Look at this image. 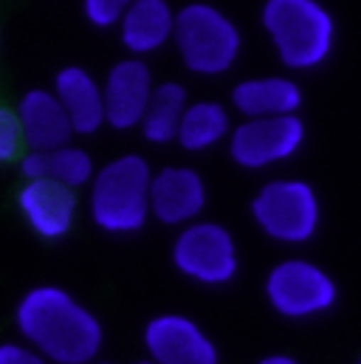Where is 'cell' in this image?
<instances>
[{"label": "cell", "instance_id": "4", "mask_svg": "<svg viewBox=\"0 0 361 364\" xmlns=\"http://www.w3.org/2000/svg\"><path fill=\"white\" fill-rule=\"evenodd\" d=\"M180 63L198 77H220L235 68L243 34L237 23L212 3H186L176 17V37Z\"/></svg>", "mask_w": 361, "mask_h": 364}, {"label": "cell", "instance_id": "1", "mask_svg": "<svg viewBox=\"0 0 361 364\" xmlns=\"http://www.w3.org/2000/svg\"><path fill=\"white\" fill-rule=\"evenodd\" d=\"M14 325L26 342L57 364H85L104 345L96 314L60 285L28 288L14 308Z\"/></svg>", "mask_w": 361, "mask_h": 364}, {"label": "cell", "instance_id": "16", "mask_svg": "<svg viewBox=\"0 0 361 364\" xmlns=\"http://www.w3.org/2000/svg\"><path fill=\"white\" fill-rule=\"evenodd\" d=\"M302 88L296 80L274 74V77H252L232 88V107L249 116H285L299 113L302 107Z\"/></svg>", "mask_w": 361, "mask_h": 364}, {"label": "cell", "instance_id": "3", "mask_svg": "<svg viewBox=\"0 0 361 364\" xmlns=\"http://www.w3.org/2000/svg\"><path fill=\"white\" fill-rule=\"evenodd\" d=\"M153 170L141 156H119L96 170L90 181V220L107 235L144 229L150 209Z\"/></svg>", "mask_w": 361, "mask_h": 364}, {"label": "cell", "instance_id": "7", "mask_svg": "<svg viewBox=\"0 0 361 364\" xmlns=\"http://www.w3.org/2000/svg\"><path fill=\"white\" fill-rule=\"evenodd\" d=\"M173 266L198 285L206 288L229 285L240 272L237 240L220 223L192 220L180 229L173 243Z\"/></svg>", "mask_w": 361, "mask_h": 364}, {"label": "cell", "instance_id": "6", "mask_svg": "<svg viewBox=\"0 0 361 364\" xmlns=\"http://www.w3.org/2000/svg\"><path fill=\"white\" fill-rule=\"evenodd\" d=\"M266 299L271 311L282 319H316L333 311L339 302V285L313 260L305 257H285L271 266L266 277Z\"/></svg>", "mask_w": 361, "mask_h": 364}, {"label": "cell", "instance_id": "21", "mask_svg": "<svg viewBox=\"0 0 361 364\" xmlns=\"http://www.w3.org/2000/svg\"><path fill=\"white\" fill-rule=\"evenodd\" d=\"M23 124L17 110L0 105V161H11L23 147Z\"/></svg>", "mask_w": 361, "mask_h": 364}, {"label": "cell", "instance_id": "5", "mask_svg": "<svg viewBox=\"0 0 361 364\" xmlns=\"http://www.w3.org/2000/svg\"><path fill=\"white\" fill-rule=\"evenodd\" d=\"M252 218L271 240L282 246H302L319 232L322 203L308 181L274 178L263 183L252 198Z\"/></svg>", "mask_w": 361, "mask_h": 364}, {"label": "cell", "instance_id": "15", "mask_svg": "<svg viewBox=\"0 0 361 364\" xmlns=\"http://www.w3.org/2000/svg\"><path fill=\"white\" fill-rule=\"evenodd\" d=\"M54 93L65 105L77 136H93L102 124H107L104 113V85L93 80L88 68L65 65L54 77Z\"/></svg>", "mask_w": 361, "mask_h": 364}, {"label": "cell", "instance_id": "11", "mask_svg": "<svg viewBox=\"0 0 361 364\" xmlns=\"http://www.w3.org/2000/svg\"><path fill=\"white\" fill-rule=\"evenodd\" d=\"M17 206L43 240H63L77 220V189L54 178H34L17 192Z\"/></svg>", "mask_w": 361, "mask_h": 364}, {"label": "cell", "instance_id": "10", "mask_svg": "<svg viewBox=\"0 0 361 364\" xmlns=\"http://www.w3.org/2000/svg\"><path fill=\"white\" fill-rule=\"evenodd\" d=\"M156 82L153 71L141 57L116 63L104 80V113L113 130H136L147 113Z\"/></svg>", "mask_w": 361, "mask_h": 364}, {"label": "cell", "instance_id": "23", "mask_svg": "<svg viewBox=\"0 0 361 364\" xmlns=\"http://www.w3.org/2000/svg\"><path fill=\"white\" fill-rule=\"evenodd\" d=\"M20 173H23V178H28V181H34V178H48V150H31L28 156H23Z\"/></svg>", "mask_w": 361, "mask_h": 364}, {"label": "cell", "instance_id": "24", "mask_svg": "<svg viewBox=\"0 0 361 364\" xmlns=\"http://www.w3.org/2000/svg\"><path fill=\"white\" fill-rule=\"evenodd\" d=\"M263 364H296V359L291 353H269L266 359H260Z\"/></svg>", "mask_w": 361, "mask_h": 364}, {"label": "cell", "instance_id": "13", "mask_svg": "<svg viewBox=\"0 0 361 364\" xmlns=\"http://www.w3.org/2000/svg\"><path fill=\"white\" fill-rule=\"evenodd\" d=\"M17 116L23 124V139L31 150H57L77 136L71 116L60 96L45 88H31L20 96Z\"/></svg>", "mask_w": 361, "mask_h": 364}, {"label": "cell", "instance_id": "19", "mask_svg": "<svg viewBox=\"0 0 361 364\" xmlns=\"http://www.w3.org/2000/svg\"><path fill=\"white\" fill-rule=\"evenodd\" d=\"M93 176H96V167H93L88 150H82L71 141L57 147V150H48V178L80 189V186L93 181Z\"/></svg>", "mask_w": 361, "mask_h": 364}, {"label": "cell", "instance_id": "12", "mask_svg": "<svg viewBox=\"0 0 361 364\" xmlns=\"http://www.w3.org/2000/svg\"><path fill=\"white\" fill-rule=\"evenodd\" d=\"M153 218L164 226H186L206 209V183L192 167H164L153 173L150 186Z\"/></svg>", "mask_w": 361, "mask_h": 364}, {"label": "cell", "instance_id": "18", "mask_svg": "<svg viewBox=\"0 0 361 364\" xmlns=\"http://www.w3.org/2000/svg\"><path fill=\"white\" fill-rule=\"evenodd\" d=\"M186 91L180 82H161L156 85L147 113L141 119V133L150 144H170L178 139L180 119L186 110Z\"/></svg>", "mask_w": 361, "mask_h": 364}, {"label": "cell", "instance_id": "22", "mask_svg": "<svg viewBox=\"0 0 361 364\" xmlns=\"http://www.w3.org/2000/svg\"><path fill=\"white\" fill-rule=\"evenodd\" d=\"M45 356L31 342H0V364H43Z\"/></svg>", "mask_w": 361, "mask_h": 364}, {"label": "cell", "instance_id": "9", "mask_svg": "<svg viewBox=\"0 0 361 364\" xmlns=\"http://www.w3.org/2000/svg\"><path fill=\"white\" fill-rule=\"evenodd\" d=\"M144 350L158 364H217V345L183 314H158L144 325Z\"/></svg>", "mask_w": 361, "mask_h": 364}, {"label": "cell", "instance_id": "25", "mask_svg": "<svg viewBox=\"0 0 361 364\" xmlns=\"http://www.w3.org/2000/svg\"><path fill=\"white\" fill-rule=\"evenodd\" d=\"M359 364H361V356H359Z\"/></svg>", "mask_w": 361, "mask_h": 364}, {"label": "cell", "instance_id": "8", "mask_svg": "<svg viewBox=\"0 0 361 364\" xmlns=\"http://www.w3.org/2000/svg\"><path fill=\"white\" fill-rule=\"evenodd\" d=\"M308 130L299 113L249 116L229 136V156L243 170H269L291 161L305 147Z\"/></svg>", "mask_w": 361, "mask_h": 364}, {"label": "cell", "instance_id": "20", "mask_svg": "<svg viewBox=\"0 0 361 364\" xmlns=\"http://www.w3.org/2000/svg\"><path fill=\"white\" fill-rule=\"evenodd\" d=\"M133 0H82L85 20L96 28H113L122 23L124 11L130 9Z\"/></svg>", "mask_w": 361, "mask_h": 364}, {"label": "cell", "instance_id": "2", "mask_svg": "<svg viewBox=\"0 0 361 364\" xmlns=\"http://www.w3.org/2000/svg\"><path fill=\"white\" fill-rule=\"evenodd\" d=\"M260 23L288 71H316L336 48V20L319 0H266Z\"/></svg>", "mask_w": 361, "mask_h": 364}, {"label": "cell", "instance_id": "17", "mask_svg": "<svg viewBox=\"0 0 361 364\" xmlns=\"http://www.w3.org/2000/svg\"><path fill=\"white\" fill-rule=\"evenodd\" d=\"M229 136H232V119L226 105L215 99H198L186 105L176 141L186 153H206L220 141H226Z\"/></svg>", "mask_w": 361, "mask_h": 364}, {"label": "cell", "instance_id": "14", "mask_svg": "<svg viewBox=\"0 0 361 364\" xmlns=\"http://www.w3.org/2000/svg\"><path fill=\"white\" fill-rule=\"evenodd\" d=\"M178 11L167 0H133L119 23L122 46L133 57H147L173 43Z\"/></svg>", "mask_w": 361, "mask_h": 364}]
</instances>
